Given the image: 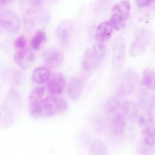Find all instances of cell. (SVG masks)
<instances>
[{
  "label": "cell",
  "mask_w": 155,
  "mask_h": 155,
  "mask_svg": "<svg viewBox=\"0 0 155 155\" xmlns=\"http://www.w3.org/2000/svg\"><path fill=\"white\" fill-rule=\"evenodd\" d=\"M119 80L117 87V93L119 96H127L134 91L138 76L134 70L128 69L125 71Z\"/></svg>",
  "instance_id": "obj_3"
},
{
  "label": "cell",
  "mask_w": 155,
  "mask_h": 155,
  "mask_svg": "<svg viewBox=\"0 0 155 155\" xmlns=\"http://www.w3.org/2000/svg\"><path fill=\"white\" fill-rule=\"evenodd\" d=\"M122 109L127 118L132 122H135L138 117V110L133 101L127 100L123 103Z\"/></svg>",
  "instance_id": "obj_14"
},
{
  "label": "cell",
  "mask_w": 155,
  "mask_h": 155,
  "mask_svg": "<svg viewBox=\"0 0 155 155\" xmlns=\"http://www.w3.org/2000/svg\"><path fill=\"white\" fill-rule=\"evenodd\" d=\"M126 21L120 15L113 13L110 16L109 22L114 29L117 31H121L124 28L126 25Z\"/></svg>",
  "instance_id": "obj_24"
},
{
  "label": "cell",
  "mask_w": 155,
  "mask_h": 155,
  "mask_svg": "<svg viewBox=\"0 0 155 155\" xmlns=\"http://www.w3.org/2000/svg\"><path fill=\"white\" fill-rule=\"evenodd\" d=\"M42 101L29 103V112L33 117L37 118L42 116Z\"/></svg>",
  "instance_id": "obj_26"
},
{
  "label": "cell",
  "mask_w": 155,
  "mask_h": 155,
  "mask_svg": "<svg viewBox=\"0 0 155 155\" xmlns=\"http://www.w3.org/2000/svg\"><path fill=\"white\" fill-rule=\"evenodd\" d=\"M113 29L109 22H103L98 25L95 32L97 42H104L109 40L113 35Z\"/></svg>",
  "instance_id": "obj_11"
},
{
  "label": "cell",
  "mask_w": 155,
  "mask_h": 155,
  "mask_svg": "<svg viewBox=\"0 0 155 155\" xmlns=\"http://www.w3.org/2000/svg\"><path fill=\"white\" fill-rule=\"evenodd\" d=\"M47 40L46 33L42 30L37 31L31 41V46L35 50L40 49L42 44Z\"/></svg>",
  "instance_id": "obj_23"
},
{
  "label": "cell",
  "mask_w": 155,
  "mask_h": 155,
  "mask_svg": "<svg viewBox=\"0 0 155 155\" xmlns=\"http://www.w3.org/2000/svg\"><path fill=\"white\" fill-rule=\"evenodd\" d=\"M51 74L50 70L47 67L39 66L35 68L33 72V80L36 83L42 84L48 81Z\"/></svg>",
  "instance_id": "obj_13"
},
{
  "label": "cell",
  "mask_w": 155,
  "mask_h": 155,
  "mask_svg": "<svg viewBox=\"0 0 155 155\" xmlns=\"http://www.w3.org/2000/svg\"><path fill=\"white\" fill-rule=\"evenodd\" d=\"M82 65L83 69L86 72H90L98 67L93 56L91 48H88L85 52L82 60Z\"/></svg>",
  "instance_id": "obj_16"
},
{
  "label": "cell",
  "mask_w": 155,
  "mask_h": 155,
  "mask_svg": "<svg viewBox=\"0 0 155 155\" xmlns=\"http://www.w3.org/2000/svg\"><path fill=\"white\" fill-rule=\"evenodd\" d=\"M45 88L43 86H36L30 93L29 102H42V99L45 93Z\"/></svg>",
  "instance_id": "obj_25"
},
{
  "label": "cell",
  "mask_w": 155,
  "mask_h": 155,
  "mask_svg": "<svg viewBox=\"0 0 155 155\" xmlns=\"http://www.w3.org/2000/svg\"><path fill=\"white\" fill-rule=\"evenodd\" d=\"M150 113L155 114V96H152L150 103Z\"/></svg>",
  "instance_id": "obj_30"
},
{
  "label": "cell",
  "mask_w": 155,
  "mask_h": 155,
  "mask_svg": "<svg viewBox=\"0 0 155 155\" xmlns=\"http://www.w3.org/2000/svg\"><path fill=\"white\" fill-rule=\"evenodd\" d=\"M14 60L17 65L21 68L26 70L30 68L35 60L34 54L29 49L17 50L14 55Z\"/></svg>",
  "instance_id": "obj_7"
},
{
  "label": "cell",
  "mask_w": 155,
  "mask_h": 155,
  "mask_svg": "<svg viewBox=\"0 0 155 155\" xmlns=\"http://www.w3.org/2000/svg\"><path fill=\"white\" fill-rule=\"evenodd\" d=\"M64 61L63 54L57 49H51L45 54V63L51 69H58L62 65Z\"/></svg>",
  "instance_id": "obj_8"
},
{
  "label": "cell",
  "mask_w": 155,
  "mask_h": 155,
  "mask_svg": "<svg viewBox=\"0 0 155 155\" xmlns=\"http://www.w3.org/2000/svg\"><path fill=\"white\" fill-rule=\"evenodd\" d=\"M1 112H0V118H1Z\"/></svg>",
  "instance_id": "obj_32"
},
{
  "label": "cell",
  "mask_w": 155,
  "mask_h": 155,
  "mask_svg": "<svg viewBox=\"0 0 155 155\" xmlns=\"http://www.w3.org/2000/svg\"><path fill=\"white\" fill-rule=\"evenodd\" d=\"M0 24L8 32H15L20 28V18L13 11L5 10L0 15Z\"/></svg>",
  "instance_id": "obj_5"
},
{
  "label": "cell",
  "mask_w": 155,
  "mask_h": 155,
  "mask_svg": "<svg viewBox=\"0 0 155 155\" xmlns=\"http://www.w3.org/2000/svg\"><path fill=\"white\" fill-rule=\"evenodd\" d=\"M72 31V25L68 21L61 22L56 29V35L60 43L66 45L70 43Z\"/></svg>",
  "instance_id": "obj_9"
},
{
  "label": "cell",
  "mask_w": 155,
  "mask_h": 155,
  "mask_svg": "<svg viewBox=\"0 0 155 155\" xmlns=\"http://www.w3.org/2000/svg\"><path fill=\"white\" fill-rule=\"evenodd\" d=\"M143 142L149 146H155V127L154 126H147L142 131Z\"/></svg>",
  "instance_id": "obj_18"
},
{
  "label": "cell",
  "mask_w": 155,
  "mask_h": 155,
  "mask_svg": "<svg viewBox=\"0 0 155 155\" xmlns=\"http://www.w3.org/2000/svg\"><path fill=\"white\" fill-rule=\"evenodd\" d=\"M92 49V54L97 66H99L105 56L106 47L104 42H97Z\"/></svg>",
  "instance_id": "obj_17"
},
{
  "label": "cell",
  "mask_w": 155,
  "mask_h": 155,
  "mask_svg": "<svg viewBox=\"0 0 155 155\" xmlns=\"http://www.w3.org/2000/svg\"><path fill=\"white\" fill-rule=\"evenodd\" d=\"M153 1H136V4L138 7L144 8L149 6L152 4Z\"/></svg>",
  "instance_id": "obj_29"
},
{
  "label": "cell",
  "mask_w": 155,
  "mask_h": 155,
  "mask_svg": "<svg viewBox=\"0 0 155 155\" xmlns=\"http://www.w3.org/2000/svg\"><path fill=\"white\" fill-rule=\"evenodd\" d=\"M83 86L80 80L74 76L69 79L67 86V94L72 101H77L82 95Z\"/></svg>",
  "instance_id": "obj_10"
},
{
  "label": "cell",
  "mask_w": 155,
  "mask_h": 155,
  "mask_svg": "<svg viewBox=\"0 0 155 155\" xmlns=\"http://www.w3.org/2000/svg\"><path fill=\"white\" fill-rule=\"evenodd\" d=\"M138 123L141 126L146 125L147 124V120L143 116H141L138 119Z\"/></svg>",
  "instance_id": "obj_31"
},
{
  "label": "cell",
  "mask_w": 155,
  "mask_h": 155,
  "mask_svg": "<svg viewBox=\"0 0 155 155\" xmlns=\"http://www.w3.org/2000/svg\"><path fill=\"white\" fill-rule=\"evenodd\" d=\"M143 83L145 87L153 89L155 86V72L151 68L145 69L143 74Z\"/></svg>",
  "instance_id": "obj_22"
},
{
  "label": "cell",
  "mask_w": 155,
  "mask_h": 155,
  "mask_svg": "<svg viewBox=\"0 0 155 155\" xmlns=\"http://www.w3.org/2000/svg\"><path fill=\"white\" fill-rule=\"evenodd\" d=\"M154 89H155V87H154Z\"/></svg>",
  "instance_id": "obj_33"
},
{
  "label": "cell",
  "mask_w": 155,
  "mask_h": 155,
  "mask_svg": "<svg viewBox=\"0 0 155 155\" xmlns=\"http://www.w3.org/2000/svg\"><path fill=\"white\" fill-rule=\"evenodd\" d=\"M126 126V122L125 116L120 113L114 115L110 123L111 132L114 135H120L124 133Z\"/></svg>",
  "instance_id": "obj_12"
},
{
  "label": "cell",
  "mask_w": 155,
  "mask_h": 155,
  "mask_svg": "<svg viewBox=\"0 0 155 155\" xmlns=\"http://www.w3.org/2000/svg\"><path fill=\"white\" fill-rule=\"evenodd\" d=\"M152 96L145 89H141L138 93V100L139 104L147 113H150V103ZM152 114V113H151Z\"/></svg>",
  "instance_id": "obj_19"
},
{
  "label": "cell",
  "mask_w": 155,
  "mask_h": 155,
  "mask_svg": "<svg viewBox=\"0 0 155 155\" xmlns=\"http://www.w3.org/2000/svg\"><path fill=\"white\" fill-rule=\"evenodd\" d=\"M137 153L139 155H154L155 146H149L142 141L137 146Z\"/></svg>",
  "instance_id": "obj_27"
},
{
  "label": "cell",
  "mask_w": 155,
  "mask_h": 155,
  "mask_svg": "<svg viewBox=\"0 0 155 155\" xmlns=\"http://www.w3.org/2000/svg\"><path fill=\"white\" fill-rule=\"evenodd\" d=\"M42 108L43 116L51 117L66 112L69 109V104L63 97L52 94L43 100Z\"/></svg>",
  "instance_id": "obj_1"
},
{
  "label": "cell",
  "mask_w": 155,
  "mask_h": 155,
  "mask_svg": "<svg viewBox=\"0 0 155 155\" xmlns=\"http://www.w3.org/2000/svg\"><path fill=\"white\" fill-rule=\"evenodd\" d=\"M66 86V79L64 75L57 72L51 74L47 81V86L49 92L52 95H59L62 93Z\"/></svg>",
  "instance_id": "obj_6"
},
{
  "label": "cell",
  "mask_w": 155,
  "mask_h": 155,
  "mask_svg": "<svg viewBox=\"0 0 155 155\" xmlns=\"http://www.w3.org/2000/svg\"><path fill=\"white\" fill-rule=\"evenodd\" d=\"M107 152L106 145L101 140H95L90 145V153L91 155H107Z\"/></svg>",
  "instance_id": "obj_21"
},
{
  "label": "cell",
  "mask_w": 155,
  "mask_h": 155,
  "mask_svg": "<svg viewBox=\"0 0 155 155\" xmlns=\"http://www.w3.org/2000/svg\"><path fill=\"white\" fill-rule=\"evenodd\" d=\"M120 106L121 104L118 99L115 97H111L107 99L105 104V112L107 115H115L117 113Z\"/></svg>",
  "instance_id": "obj_20"
},
{
  "label": "cell",
  "mask_w": 155,
  "mask_h": 155,
  "mask_svg": "<svg viewBox=\"0 0 155 155\" xmlns=\"http://www.w3.org/2000/svg\"><path fill=\"white\" fill-rule=\"evenodd\" d=\"M126 44L124 37L118 36L113 43L112 64L114 69L118 70L123 66L125 56Z\"/></svg>",
  "instance_id": "obj_4"
},
{
  "label": "cell",
  "mask_w": 155,
  "mask_h": 155,
  "mask_svg": "<svg viewBox=\"0 0 155 155\" xmlns=\"http://www.w3.org/2000/svg\"><path fill=\"white\" fill-rule=\"evenodd\" d=\"M131 4L128 1H121L113 6L112 8L113 13L120 15L126 21L130 15Z\"/></svg>",
  "instance_id": "obj_15"
},
{
  "label": "cell",
  "mask_w": 155,
  "mask_h": 155,
  "mask_svg": "<svg viewBox=\"0 0 155 155\" xmlns=\"http://www.w3.org/2000/svg\"><path fill=\"white\" fill-rule=\"evenodd\" d=\"M27 45V41L24 36L21 35L15 39L14 42V47L17 50L25 49Z\"/></svg>",
  "instance_id": "obj_28"
},
{
  "label": "cell",
  "mask_w": 155,
  "mask_h": 155,
  "mask_svg": "<svg viewBox=\"0 0 155 155\" xmlns=\"http://www.w3.org/2000/svg\"><path fill=\"white\" fill-rule=\"evenodd\" d=\"M151 32L145 28L137 29L130 48V55L133 57L142 55L146 49L152 39Z\"/></svg>",
  "instance_id": "obj_2"
}]
</instances>
